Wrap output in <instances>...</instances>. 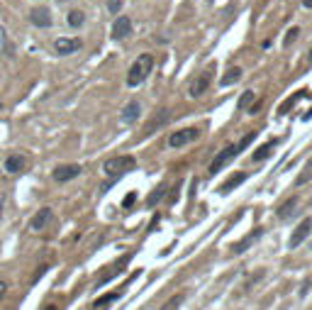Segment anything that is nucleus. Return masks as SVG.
<instances>
[{"instance_id":"11","label":"nucleus","mask_w":312,"mask_h":310,"mask_svg":"<svg viewBox=\"0 0 312 310\" xmlns=\"http://www.w3.org/2000/svg\"><path fill=\"white\" fill-rule=\"evenodd\" d=\"M129 32H132V20H129L127 15H120V17L115 20V25H112V37H115V39H124Z\"/></svg>"},{"instance_id":"25","label":"nucleus","mask_w":312,"mask_h":310,"mask_svg":"<svg viewBox=\"0 0 312 310\" xmlns=\"http://www.w3.org/2000/svg\"><path fill=\"white\" fill-rule=\"evenodd\" d=\"M251 105H254V91H244V93H242V98H239V103H237V108L246 113Z\"/></svg>"},{"instance_id":"6","label":"nucleus","mask_w":312,"mask_h":310,"mask_svg":"<svg viewBox=\"0 0 312 310\" xmlns=\"http://www.w3.org/2000/svg\"><path fill=\"white\" fill-rule=\"evenodd\" d=\"M210 83H212V73H210V71H203V73H198V76H195V81H193V83H190V98H200V96H203L205 91H207V88H210Z\"/></svg>"},{"instance_id":"9","label":"nucleus","mask_w":312,"mask_h":310,"mask_svg":"<svg viewBox=\"0 0 312 310\" xmlns=\"http://www.w3.org/2000/svg\"><path fill=\"white\" fill-rule=\"evenodd\" d=\"M83 47V42L78 37H61V39H56L54 49L56 54H61V57H66V54H73V52H78Z\"/></svg>"},{"instance_id":"18","label":"nucleus","mask_w":312,"mask_h":310,"mask_svg":"<svg viewBox=\"0 0 312 310\" xmlns=\"http://www.w3.org/2000/svg\"><path fill=\"white\" fill-rule=\"evenodd\" d=\"M242 73H244V71L239 69V66H232V69L227 71L225 76H222V81H219V85H222V88H227V85H234V83H237V81H239V78H242Z\"/></svg>"},{"instance_id":"13","label":"nucleus","mask_w":312,"mask_h":310,"mask_svg":"<svg viewBox=\"0 0 312 310\" xmlns=\"http://www.w3.org/2000/svg\"><path fill=\"white\" fill-rule=\"evenodd\" d=\"M244 181H246V173H244V171H237V173H232L230 179H227L225 184L219 186V193H222V196H227V193H232L237 186L244 184Z\"/></svg>"},{"instance_id":"17","label":"nucleus","mask_w":312,"mask_h":310,"mask_svg":"<svg viewBox=\"0 0 312 310\" xmlns=\"http://www.w3.org/2000/svg\"><path fill=\"white\" fill-rule=\"evenodd\" d=\"M139 113H142V105H139L137 100H132V103L122 110V122H127V125L137 122V120H139Z\"/></svg>"},{"instance_id":"28","label":"nucleus","mask_w":312,"mask_h":310,"mask_svg":"<svg viewBox=\"0 0 312 310\" xmlns=\"http://www.w3.org/2000/svg\"><path fill=\"white\" fill-rule=\"evenodd\" d=\"M298 34H300V27H290V29H288V34H285V39H283V47H290V44L298 39Z\"/></svg>"},{"instance_id":"10","label":"nucleus","mask_w":312,"mask_h":310,"mask_svg":"<svg viewBox=\"0 0 312 310\" xmlns=\"http://www.w3.org/2000/svg\"><path fill=\"white\" fill-rule=\"evenodd\" d=\"M29 22L34 27H52V13H49V8H34L29 13Z\"/></svg>"},{"instance_id":"5","label":"nucleus","mask_w":312,"mask_h":310,"mask_svg":"<svg viewBox=\"0 0 312 310\" xmlns=\"http://www.w3.org/2000/svg\"><path fill=\"white\" fill-rule=\"evenodd\" d=\"M310 232H312V217H302V223H300V225L293 230V235H290V242H288V247H290V249L300 247L302 242L310 237Z\"/></svg>"},{"instance_id":"16","label":"nucleus","mask_w":312,"mask_h":310,"mask_svg":"<svg viewBox=\"0 0 312 310\" xmlns=\"http://www.w3.org/2000/svg\"><path fill=\"white\" fill-rule=\"evenodd\" d=\"M168 117H171V113L166 110V108H161V110H156V115H154V120H151L149 125H147V135H151V132H156L161 125H166L168 122Z\"/></svg>"},{"instance_id":"36","label":"nucleus","mask_w":312,"mask_h":310,"mask_svg":"<svg viewBox=\"0 0 312 310\" xmlns=\"http://www.w3.org/2000/svg\"><path fill=\"white\" fill-rule=\"evenodd\" d=\"M307 61H312V52H310V59H307Z\"/></svg>"},{"instance_id":"37","label":"nucleus","mask_w":312,"mask_h":310,"mask_svg":"<svg viewBox=\"0 0 312 310\" xmlns=\"http://www.w3.org/2000/svg\"><path fill=\"white\" fill-rule=\"evenodd\" d=\"M310 249H312V242H310Z\"/></svg>"},{"instance_id":"31","label":"nucleus","mask_w":312,"mask_h":310,"mask_svg":"<svg viewBox=\"0 0 312 310\" xmlns=\"http://www.w3.org/2000/svg\"><path fill=\"white\" fill-rule=\"evenodd\" d=\"M137 203V193H129V196H124V200H122V208L124 210H129L132 205Z\"/></svg>"},{"instance_id":"35","label":"nucleus","mask_w":312,"mask_h":310,"mask_svg":"<svg viewBox=\"0 0 312 310\" xmlns=\"http://www.w3.org/2000/svg\"><path fill=\"white\" fill-rule=\"evenodd\" d=\"M0 217H3V198H0Z\"/></svg>"},{"instance_id":"27","label":"nucleus","mask_w":312,"mask_h":310,"mask_svg":"<svg viewBox=\"0 0 312 310\" xmlns=\"http://www.w3.org/2000/svg\"><path fill=\"white\" fill-rule=\"evenodd\" d=\"M256 135H258V132H246V137H242V142L237 144V154H239V152H244L246 147H249L251 142L256 140Z\"/></svg>"},{"instance_id":"2","label":"nucleus","mask_w":312,"mask_h":310,"mask_svg":"<svg viewBox=\"0 0 312 310\" xmlns=\"http://www.w3.org/2000/svg\"><path fill=\"white\" fill-rule=\"evenodd\" d=\"M151 69H154V57H151V54H139L137 61L129 66V71H127V85H129V88L142 85L147 81V76L151 73Z\"/></svg>"},{"instance_id":"22","label":"nucleus","mask_w":312,"mask_h":310,"mask_svg":"<svg viewBox=\"0 0 312 310\" xmlns=\"http://www.w3.org/2000/svg\"><path fill=\"white\" fill-rule=\"evenodd\" d=\"M66 22H68V27H83L85 15H83L81 10H71V13L66 15Z\"/></svg>"},{"instance_id":"19","label":"nucleus","mask_w":312,"mask_h":310,"mask_svg":"<svg viewBox=\"0 0 312 310\" xmlns=\"http://www.w3.org/2000/svg\"><path fill=\"white\" fill-rule=\"evenodd\" d=\"M117 298H120V293H105V296L95 298V300H93V310H105L108 305H112Z\"/></svg>"},{"instance_id":"30","label":"nucleus","mask_w":312,"mask_h":310,"mask_svg":"<svg viewBox=\"0 0 312 310\" xmlns=\"http://www.w3.org/2000/svg\"><path fill=\"white\" fill-rule=\"evenodd\" d=\"M120 8H122V0H108V10H110L112 15L120 13Z\"/></svg>"},{"instance_id":"23","label":"nucleus","mask_w":312,"mask_h":310,"mask_svg":"<svg viewBox=\"0 0 312 310\" xmlns=\"http://www.w3.org/2000/svg\"><path fill=\"white\" fill-rule=\"evenodd\" d=\"M0 54H3V57H10V54H13V44H10V39H8L3 25H0Z\"/></svg>"},{"instance_id":"29","label":"nucleus","mask_w":312,"mask_h":310,"mask_svg":"<svg viewBox=\"0 0 312 310\" xmlns=\"http://www.w3.org/2000/svg\"><path fill=\"white\" fill-rule=\"evenodd\" d=\"M310 179H312V159H310V164H307V169H305V173H302V176H298V181H295V184L302 186L305 181H310Z\"/></svg>"},{"instance_id":"14","label":"nucleus","mask_w":312,"mask_h":310,"mask_svg":"<svg viewBox=\"0 0 312 310\" xmlns=\"http://www.w3.org/2000/svg\"><path fill=\"white\" fill-rule=\"evenodd\" d=\"M300 205V198L298 196H293V198H288V200H285L283 205H281V208H278V217H281V220H290V217H293V215H295V208H298Z\"/></svg>"},{"instance_id":"4","label":"nucleus","mask_w":312,"mask_h":310,"mask_svg":"<svg viewBox=\"0 0 312 310\" xmlns=\"http://www.w3.org/2000/svg\"><path fill=\"white\" fill-rule=\"evenodd\" d=\"M200 137V129H195V127H190V129H178V132H171L168 135V147L171 149H178V147H186L188 142L198 140Z\"/></svg>"},{"instance_id":"1","label":"nucleus","mask_w":312,"mask_h":310,"mask_svg":"<svg viewBox=\"0 0 312 310\" xmlns=\"http://www.w3.org/2000/svg\"><path fill=\"white\" fill-rule=\"evenodd\" d=\"M137 166L135 156H110L105 159V164H103V171H105V176H110V181L103 186V191H108L110 186L115 184L120 176H124L127 171H132Z\"/></svg>"},{"instance_id":"34","label":"nucleus","mask_w":312,"mask_h":310,"mask_svg":"<svg viewBox=\"0 0 312 310\" xmlns=\"http://www.w3.org/2000/svg\"><path fill=\"white\" fill-rule=\"evenodd\" d=\"M302 5H305L307 10H312V0H302Z\"/></svg>"},{"instance_id":"12","label":"nucleus","mask_w":312,"mask_h":310,"mask_svg":"<svg viewBox=\"0 0 312 310\" xmlns=\"http://www.w3.org/2000/svg\"><path fill=\"white\" fill-rule=\"evenodd\" d=\"M261 235H263V230H261V227H256V230H251V232L246 235L244 240H239V242H237V244H234V247H232V252H234V254H242V252H246V249H249V247H251V244H254V242H256L258 237H261Z\"/></svg>"},{"instance_id":"26","label":"nucleus","mask_w":312,"mask_h":310,"mask_svg":"<svg viewBox=\"0 0 312 310\" xmlns=\"http://www.w3.org/2000/svg\"><path fill=\"white\" fill-rule=\"evenodd\" d=\"M183 300H186V296H183V293H176V296H171L166 303H163L161 310H178L181 305H183Z\"/></svg>"},{"instance_id":"15","label":"nucleus","mask_w":312,"mask_h":310,"mask_svg":"<svg viewBox=\"0 0 312 310\" xmlns=\"http://www.w3.org/2000/svg\"><path fill=\"white\" fill-rule=\"evenodd\" d=\"M25 164H27V159L22 154H10L5 159V171L8 173H20V171L25 169Z\"/></svg>"},{"instance_id":"33","label":"nucleus","mask_w":312,"mask_h":310,"mask_svg":"<svg viewBox=\"0 0 312 310\" xmlns=\"http://www.w3.org/2000/svg\"><path fill=\"white\" fill-rule=\"evenodd\" d=\"M5 296H8V283H5V281H0V300H3Z\"/></svg>"},{"instance_id":"20","label":"nucleus","mask_w":312,"mask_h":310,"mask_svg":"<svg viewBox=\"0 0 312 310\" xmlns=\"http://www.w3.org/2000/svg\"><path fill=\"white\" fill-rule=\"evenodd\" d=\"M276 144H278V142H276V140L266 142V144H261V147H258L256 152L251 154V159H254V161H261V159H269V156H271V149H273V147H276Z\"/></svg>"},{"instance_id":"3","label":"nucleus","mask_w":312,"mask_h":310,"mask_svg":"<svg viewBox=\"0 0 312 310\" xmlns=\"http://www.w3.org/2000/svg\"><path fill=\"white\" fill-rule=\"evenodd\" d=\"M234 156H237V147H234V144H227V147H225V149H222V152L210 161V171H207V173H210V176H217L219 171L225 169Z\"/></svg>"},{"instance_id":"8","label":"nucleus","mask_w":312,"mask_h":310,"mask_svg":"<svg viewBox=\"0 0 312 310\" xmlns=\"http://www.w3.org/2000/svg\"><path fill=\"white\" fill-rule=\"evenodd\" d=\"M49 223H52V208H39L29 217V230L32 232H41V230H47Z\"/></svg>"},{"instance_id":"24","label":"nucleus","mask_w":312,"mask_h":310,"mask_svg":"<svg viewBox=\"0 0 312 310\" xmlns=\"http://www.w3.org/2000/svg\"><path fill=\"white\" fill-rule=\"evenodd\" d=\"M302 96H305V91H298V93H293V96H290V98L285 100V103H281V108H278V113L283 115V113H288V110H290V108H293V105H295V103H298L300 98H302Z\"/></svg>"},{"instance_id":"21","label":"nucleus","mask_w":312,"mask_h":310,"mask_svg":"<svg viewBox=\"0 0 312 310\" xmlns=\"http://www.w3.org/2000/svg\"><path fill=\"white\" fill-rule=\"evenodd\" d=\"M163 193H166V186L159 184V186H156V188H154V191L149 193V196H147V208H154V205H156V203H159V200L163 198Z\"/></svg>"},{"instance_id":"7","label":"nucleus","mask_w":312,"mask_h":310,"mask_svg":"<svg viewBox=\"0 0 312 310\" xmlns=\"http://www.w3.org/2000/svg\"><path fill=\"white\" fill-rule=\"evenodd\" d=\"M78 173H81V166H78V164H61V166H56V169L52 171L56 184H66L71 179H76Z\"/></svg>"},{"instance_id":"32","label":"nucleus","mask_w":312,"mask_h":310,"mask_svg":"<svg viewBox=\"0 0 312 310\" xmlns=\"http://www.w3.org/2000/svg\"><path fill=\"white\" fill-rule=\"evenodd\" d=\"M181 186H183V184H176V186H173V191H171V196H168V205H173V203H176V200H178V193H181Z\"/></svg>"}]
</instances>
